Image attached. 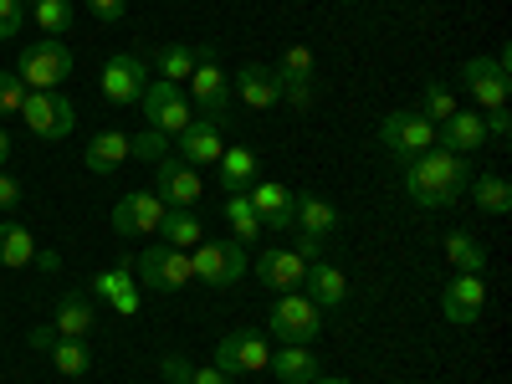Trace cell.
Returning <instances> with one entry per match:
<instances>
[{
  "label": "cell",
  "instance_id": "6da1fadb",
  "mask_svg": "<svg viewBox=\"0 0 512 384\" xmlns=\"http://www.w3.org/2000/svg\"><path fill=\"white\" fill-rule=\"evenodd\" d=\"M466 185H472V159L466 154H451L436 144V149L405 159V195L420 210H451L466 195Z\"/></svg>",
  "mask_w": 512,
  "mask_h": 384
},
{
  "label": "cell",
  "instance_id": "7a4b0ae2",
  "mask_svg": "<svg viewBox=\"0 0 512 384\" xmlns=\"http://www.w3.org/2000/svg\"><path fill=\"white\" fill-rule=\"evenodd\" d=\"M16 77L26 82V93H57L72 77V47L62 36H36L16 62Z\"/></svg>",
  "mask_w": 512,
  "mask_h": 384
},
{
  "label": "cell",
  "instance_id": "3957f363",
  "mask_svg": "<svg viewBox=\"0 0 512 384\" xmlns=\"http://www.w3.org/2000/svg\"><path fill=\"white\" fill-rule=\"evenodd\" d=\"M267 328L277 333V344H313L323 333V308L308 292H277V303L267 313Z\"/></svg>",
  "mask_w": 512,
  "mask_h": 384
},
{
  "label": "cell",
  "instance_id": "277c9868",
  "mask_svg": "<svg viewBox=\"0 0 512 384\" xmlns=\"http://www.w3.org/2000/svg\"><path fill=\"white\" fill-rule=\"evenodd\" d=\"M292 226H297V256L303 262H318L323 256V241L338 231V205L333 200H323V195H297V205H292Z\"/></svg>",
  "mask_w": 512,
  "mask_h": 384
},
{
  "label": "cell",
  "instance_id": "5b68a950",
  "mask_svg": "<svg viewBox=\"0 0 512 384\" xmlns=\"http://www.w3.org/2000/svg\"><path fill=\"white\" fill-rule=\"evenodd\" d=\"M134 272H139L134 282H139L144 292H180L185 282H195L190 251H175V246H164V241H154V246H144V251H139Z\"/></svg>",
  "mask_w": 512,
  "mask_h": 384
},
{
  "label": "cell",
  "instance_id": "8992f818",
  "mask_svg": "<svg viewBox=\"0 0 512 384\" xmlns=\"http://www.w3.org/2000/svg\"><path fill=\"white\" fill-rule=\"evenodd\" d=\"M190 267H195V282L226 292L246 277V246L241 241H200L190 251Z\"/></svg>",
  "mask_w": 512,
  "mask_h": 384
},
{
  "label": "cell",
  "instance_id": "52a82bcc",
  "mask_svg": "<svg viewBox=\"0 0 512 384\" xmlns=\"http://www.w3.org/2000/svg\"><path fill=\"white\" fill-rule=\"evenodd\" d=\"M379 144L390 149L400 164L410 159V154H425V149H436V123L425 118L420 108H400V113H390L379 123Z\"/></svg>",
  "mask_w": 512,
  "mask_h": 384
},
{
  "label": "cell",
  "instance_id": "ba28073f",
  "mask_svg": "<svg viewBox=\"0 0 512 384\" xmlns=\"http://www.w3.org/2000/svg\"><path fill=\"white\" fill-rule=\"evenodd\" d=\"M461 88L472 93V103H477L482 113H497V108H507V98H512V72H507L497 57H466V62H461Z\"/></svg>",
  "mask_w": 512,
  "mask_h": 384
},
{
  "label": "cell",
  "instance_id": "9c48e42d",
  "mask_svg": "<svg viewBox=\"0 0 512 384\" xmlns=\"http://www.w3.org/2000/svg\"><path fill=\"white\" fill-rule=\"evenodd\" d=\"M21 118H26L31 134L47 139V144H62L72 128H77V108H72V98H62V93H26Z\"/></svg>",
  "mask_w": 512,
  "mask_h": 384
},
{
  "label": "cell",
  "instance_id": "30bf717a",
  "mask_svg": "<svg viewBox=\"0 0 512 384\" xmlns=\"http://www.w3.org/2000/svg\"><path fill=\"white\" fill-rule=\"evenodd\" d=\"M139 108H144L149 128H159V134H169V139H180L185 128H190V118H195L185 88H175V82H149L144 98H139Z\"/></svg>",
  "mask_w": 512,
  "mask_h": 384
},
{
  "label": "cell",
  "instance_id": "8fae6325",
  "mask_svg": "<svg viewBox=\"0 0 512 384\" xmlns=\"http://www.w3.org/2000/svg\"><path fill=\"white\" fill-rule=\"evenodd\" d=\"M154 195H159L169 210H195L200 195H205L200 169L185 164V159H175V154H164V159L154 164Z\"/></svg>",
  "mask_w": 512,
  "mask_h": 384
},
{
  "label": "cell",
  "instance_id": "7c38bea8",
  "mask_svg": "<svg viewBox=\"0 0 512 384\" xmlns=\"http://www.w3.org/2000/svg\"><path fill=\"white\" fill-rule=\"evenodd\" d=\"M277 77H282V103H292L297 113L313 108V82H318V52L313 47H287L282 62H277Z\"/></svg>",
  "mask_w": 512,
  "mask_h": 384
},
{
  "label": "cell",
  "instance_id": "4fadbf2b",
  "mask_svg": "<svg viewBox=\"0 0 512 384\" xmlns=\"http://www.w3.org/2000/svg\"><path fill=\"white\" fill-rule=\"evenodd\" d=\"M272 364V344L262 333H246V328H236V333H226L221 344H216V369H226L231 379L236 374H262Z\"/></svg>",
  "mask_w": 512,
  "mask_h": 384
},
{
  "label": "cell",
  "instance_id": "5bb4252c",
  "mask_svg": "<svg viewBox=\"0 0 512 384\" xmlns=\"http://www.w3.org/2000/svg\"><path fill=\"white\" fill-rule=\"evenodd\" d=\"M98 88H103V98H108L113 108H134V103L144 98V88H149V67H144L139 57L118 52V57H108Z\"/></svg>",
  "mask_w": 512,
  "mask_h": 384
},
{
  "label": "cell",
  "instance_id": "9a60e30c",
  "mask_svg": "<svg viewBox=\"0 0 512 384\" xmlns=\"http://www.w3.org/2000/svg\"><path fill=\"white\" fill-rule=\"evenodd\" d=\"M190 93H195V103H190V108H200L216 128H226V123H231V88H226V72L216 67V57H205V62L190 72Z\"/></svg>",
  "mask_w": 512,
  "mask_h": 384
},
{
  "label": "cell",
  "instance_id": "2e32d148",
  "mask_svg": "<svg viewBox=\"0 0 512 384\" xmlns=\"http://www.w3.org/2000/svg\"><path fill=\"white\" fill-rule=\"evenodd\" d=\"M164 210H169V205H164L154 190H128V195L113 205V226H118L123 236H159Z\"/></svg>",
  "mask_w": 512,
  "mask_h": 384
},
{
  "label": "cell",
  "instance_id": "e0dca14e",
  "mask_svg": "<svg viewBox=\"0 0 512 384\" xmlns=\"http://www.w3.org/2000/svg\"><path fill=\"white\" fill-rule=\"evenodd\" d=\"M441 308H446V318L456 328H472L482 318V308H487V282L477 272H456L446 282V292H441Z\"/></svg>",
  "mask_w": 512,
  "mask_h": 384
},
{
  "label": "cell",
  "instance_id": "ac0fdd59",
  "mask_svg": "<svg viewBox=\"0 0 512 384\" xmlns=\"http://www.w3.org/2000/svg\"><path fill=\"white\" fill-rule=\"evenodd\" d=\"M236 98H241L251 113H272V108L282 103V77H277V67L246 62V67L236 72Z\"/></svg>",
  "mask_w": 512,
  "mask_h": 384
},
{
  "label": "cell",
  "instance_id": "d6986e66",
  "mask_svg": "<svg viewBox=\"0 0 512 384\" xmlns=\"http://www.w3.org/2000/svg\"><path fill=\"white\" fill-rule=\"evenodd\" d=\"M256 277H262V287H272V292H297L303 277H308V262L287 246H267L262 256H256Z\"/></svg>",
  "mask_w": 512,
  "mask_h": 384
},
{
  "label": "cell",
  "instance_id": "ffe728a7",
  "mask_svg": "<svg viewBox=\"0 0 512 384\" xmlns=\"http://www.w3.org/2000/svg\"><path fill=\"white\" fill-rule=\"evenodd\" d=\"M251 210L262 216V231H292V205H297V190L277 185V180H262L246 190Z\"/></svg>",
  "mask_w": 512,
  "mask_h": 384
},
{
  "label": "cell",
  "instance_id": "44dd1931",
  "mask_svg": "<svg viewBox=\"0 0 512 384\" xmlns=\"http://www.w3.org/2000/svg\"><path fill=\"white\" fill-rule=\"evenodd\" d=\"M436 144L451 149V154H482V144H487V118L456 108V113L436 128Z\"/></svg>",
  "mask_w": 512,
  "mask_h": 384
},
{
  "label": "cell",
  "instance_id": "7402d4cb",
  "mask_svg": "<svg viewBox=\"0 0 512 384\" xmlns=\"http://www.w3.org/2000/svg\"><path fill=\"white\" fill-rule=\"evenodd\" d=\"M205 57H216V52H210V47H185V41H169V47H159V57H154V72H159V82H175V88H185L190 72H195Z\"/></svg>",
  "mask_w": 512,
  "mask_h": 384
},
{
  "label": "cell",
  "instance_id": "603a6c76",
  "mask_svg": "<svg viewBox=\"0 0 512 384\" xmlns=\"http://www.w3.org/2000/svg\"><path fill=\"white\" fill-rule=\"evenodd\" d=\"M221 128L216 123H210V118H190V128H185V134H180V159L185 164H216L221 159Z\"/></svg>",
  "mask_w": 512,
  "mask_h": 384
},
{
  "label": "cell",
  "instance_id": "cb8c5ba5",
  "mask_svg": "<svg viewBox=\"0 0 512 384\" xmlns=\"http://www.w3.org/2000/svg\"><path fill=\"white\" fill-rule=\"evenodd\" d=\"M303 287H308V297H313L318 308H338V303L349 297V277L338 272V267H328L323 256H318V262H308V277H303Z\"/></svg>",
  "mask_w": 512,
  "mask_h": 384
},
{
  "label": "cell",
  "instance_id": "d4e9b609",
  "mask_svg": "<svg viewBox=\"0 0 512 384\" xmlns=\"http://www.w3.org/2000/svg\"><path fill=\"white\" fill-rule=\"evenodd\" d=\"M267 369H277L282 384H313V379H318V354H313L308 344H282Z\"/></svg>",
  "mask_w": 512,
  "mask_h": 384
},
{
  "label": "cell",
  "instance_id": "484cf974",
  "mask_svg": "<svg viewBox=\"0 0 512 384\" xmlns=\"http://www.w3.org/2000/svg\"><path fill=\"white\" fill-rule=\"evenodd\" d=\"M216 169H221V190H226V195H241V190L256 180V149L231 144V149H221Z\"/></svg>",
  "mask_w": 512,
  "mask_h": 384
},
{
  "label": "cell",
  "instance_id": "4316f807",
  "mask_svg": "<svg viewBox=\"0 0 512 384\" xmlns=\"http://www.w3.org/2000/svg\"><path fill=\"white\" fill-rule=\"evenodd\" d=\"M159 241L175 246V251H195L205 241V226L195 210H164V226H159Z\"/></svg>",
  "mask_w": 512,
  "mask_h": 384
},
{
  "label": "cell",
  "instance_id": "83f0119b",
  "mask_svg": "<svg viewBox=\"0 0 512 384\" xmlns=\"http://www.w3.org/2000/svg\"><path fill=\"white\" fill-rule=\"evenodd\" d=\"M93 323H98L93 303H88V297H72V292L57 303V318H52L57 338H88V333H93Z\"/></svg>",
  "mask_w": 512,
  "mask_h": 384
},
{
  "label": "cell",
  "instance_id": "f1b7e54d",
  "mask_svg": "<svg viewBox=\"0 0 512 384\" xmlns=\"http://www.w3.org/2000/svg\"><path fill=\"white\" fill-rule=\"evenodd\" d=\"M88 169L93 175H113V169L128 159V134H118V128H103V134H93V144H88Z\"/></svg>",
  "mask_w": 512,
  "mask_h": 384
},
{
  "label": "cell",
  "instance_id": "f546056e",
  "mask_svg": "<svg viewBox=\"0 0 512 384\" xmlns=\"http://www.w3.org/2000/svg\"><path fill=\"white\" fill-rule=\"evenodd\" d=\"M221 216H226V226H231V236H236L241 246H251V241H262V236H267V231H262V216H256L251 200H246V190H241V195H226Z\"/></svg>",
  "mask_w": 512,
  "mask_h": 384
},
{
  "label": "cell",
  "instance_id": "4dcf8cb0",
  "mask_svg": "<svg viewBox=\"0 0 512 384\" xmlns=\"http://www.w3.org/2000/svg\"><path fill=\"white\" fill-rule=\"evenodd\" d=\"M36 262V236L16 221H0V267H31Z\"/></svg>",
  "mask_w": 512,
  "mask_h": 384
},
{
  "label": "cell",
  "instance_id": "1f68e13d",
  "mask_svg": "<svg viewBox=\"0 0 512 384\" xmlns=\"http://www.w3.org/2000/svg\"><path fill=\"white\" fill-rule=\"evenodd\" d=\"M446 262L456 267V272H487V246L472 236V231H451L446 236Z\"/></svg>",
  "mask_w": 512,
  "mask_h": 384
},
{
  "label": "cell",
  "instance_id": "d6a6232c",
  "mask_svg": "<svg viewBox=\"0 0 512 384\" xmlns=\"http://www.w3.org/2000/svg\"><path fill=\"white\" fill-rule=\"evenodd\" d=\"M466 190H472L482 216H507V210H512V185L502 175H482V180H472Z\"/></svg>",
  "mask_w": 512,
  "mask_h": 384
},
{
  "label": "cell",
  "instance_id": "836d02e7",
  "mask_svg": "<svg viewBox=\"0 0 512 384\" xmlns=\"http://www.w3.org/2000/svg\"><path fill=\"white\" fill-rule=\"evenodd\" d=\"M52 364H57V374L82 379V374L93 369V354L82 349V338H57V344H52Z\"/></svg>",
  "mask_w": 512,
  "mask_h": 384
},
{
  "label": "cell",
  "instance_id": "e575fe53",
  "mask_svg": "<svg viewBox=\"0 0 512 384\" xmlns=\"http://www.w3.org/2000/svg\"><path fill=\"white\" fill-rule=\"evenodd\" d=\"M31 16H36V26L47 36L67 41V31H72V0H31Z\"/></svg>",
  "mask_w": 512,
  "mask_h": 384
},
{
  "label": "cell",
  "instance_id": "d590c367",
  "mask_svg": "<svg viewBox=\"0 0 512 384\" xmlns=\"http://www.w3.org/2000/svg\"><path fill=\"white\" fill-rule=\"evenodd\" d=\"M420 113H425V118H431V123L441 128V123H446V118L456 113V93L446 88V82H425V98H420Z\"/></svg>",
  "mask_w": 512,
  "mask_h": 384
},
{
  "label": "cell",
  "instance_id": "8d00e7d4",
  "mask_svg": "<svg viewBox=\"0 0 512 384\" xmlns=\"http://www.w3.org/2000/svg\"><path fill=\"white\" fill-rule=\"evenodd\" d=\"M169 154V134H159V128H144V134L128 139V159H144V164H159Z\"/></svg>",
  "mask_w": 512,
  "mask_h": 384
},
{
  "label": "cell",
  "instance_id": "74e56055",
  "mask_svg": "<svg viewBox=\"0 0 512 384\" xmlns=\"http://www.w3.org/2000/svg\"><path fill=\"white\" fill-rule=\"evenodd\" d=\"M21 103H26V82L16 72H0V118H21Z\"/></svg>",
  "mask_w": 512,
  "mask_h": 384
},
{
  "label": "cell",
  "instance_id": "f35d334b",
  "mask_svg": "<svg viewBox=\"0 0 512 384\" xmlns=\"http://www.w3.org/2000/svg\"><path fill=\"white\" fill-rule=\"evenodd\" d=\"M128 287H134L128 267H108V272H98V277H93V292H98V297H108V303H113L118 292H128Z\"/></svg>",
  "mask_w": 512,
  "mask_h": 384
},
{
  "label": "cell",
  "instance_id": "ab89813d",
  "mask_svg": "<svg viewBox=\"0 0 512 384\" xmlns=\"http://www.w3.org/2000/svg\"><path fill=\"white\" fill-rule=\"evenodd\" d=\"M26 26V0H0V41H11Z\"/></svg>",
  "mask_w": 512,
  "mask_h": 384
},
{
  "label": "cell",
  "instance_id": "60d3db41",
  "mask_svg": "<svg viewBox=\"0 0 512 384\" xmlns=\"http://www.w3.org/2000/svg\"><path fill=\"white\" fill-rule=\"evenodd\" d=\"M139 308H144V287H139V282L113 297V313H118V318H139Z\"/></svg>",
  "mask_w": 512,
  "mask_h": 384
},
{
  "label": "cell",
  "instance_id": "b9f144b4",
  "mask_svg": "<svg viewBox=\"0 0 512 384\" xmlns=\"http://www.w3.org/2000/svg\"><path fill=\"white\" fill-rule=\"evenodd\" d=\"M159 369H164V379H169V384H185L195 364H190L185 354H164V359H159Z\"/></svg>",
  "mask_w": 512,
  "mask_h": 384
},
{
  "label": "cell",
  "instance_id": "7bdbcfd3",
  "mask_svg": "<svg viewBox=\"0 0 512 384\" xmlns=\"http://www.w3.org/2000/svg\"><path fill=\"white\" fill-rule=\"evenodd\" d=\"M26 200V190H21V180H11L6 169H0V210H16Z\"/></svg>",
  "mask_w": 512,
  "mask_h": 384
},
{
  "label": "cell",
  "instance_id": "ee69618b",
  "mask_svg": "<svg viewBox=\"0 0 512 384\" xmlns=\"http://www.w3.org/2000/svg\"><path fill=\"white\" fill-rule=\"evenodd\" d=\"M88 6H93V16H98V21H108V26H113V21H123L128 0H88Z\"/></svg>",
  "mask_w": 512,
  "mask_h": 384
},
{
  "label": "cell",
  "instance_id": "f6af8a7d",
  "mask_svg": "<svg viewBox=\"0 0 512 384\" xmlns=\"http://www.w3.org/2000/svg\"><path fill=\"white\" fill-rule=\"evenodd\" d=\"M185 384H231V374L226 369H216V364H205V369H190V379Z\"/></svg>",
  "mask_w": 512,
  "mask_h": 384
},
{
  "label": "cell",
  "instance_id": "bcb514c9",
  "mask_svg": "<svg viewBox=\"0 0 512 384\" xmlns=\"http://www.w3.org/2000/svg\"><path fill=\"white\" fill-rule=\"evenodd\" d=\"M52 344H57V328H52V323H41V328H31V349H41V354H52Z\"/></svg>",
  "mask_w": 512,
  "mask_h": 384
},
{
  "label": "cell",
  "instance_id": "7dc6e473",
  "mask_svg": "<svg viewBox=\"0 0 512 384\" xmlns=\"http://www.w3.org/2000/svg\"><path fill=\"white\" fill-rule=\"evenodd\" d=\"M507 134H512V118H507V108H497L487 118V139H507Z\"/></svg>",
  "mask_w": 512,
  "mask_h": 384
},
{
  "label": "cell",
  "instance_id": "c3c4849f",
  "mask_svg": "<svg viewBox=\"0 0 512 384\" xmlns=\"http://www.w3.org/2000/svg\"><path fill=\"white\" fill-rule=\"evenodd\" d=\"M6 159H11V139H6V128H0V169H6Z\"/></svg>",
  "mask_w": 512,
  "mask_h": 384
},
{
  "label": "cell",
  "instance_id": "681fc988",
  "mask_svg": "<svg viewBox=\"0 0 512 384\" xmlns=\"http://www.w3.org/2000/svg\"><path fill=\"white\" fill-rule=\"evenodd\" d=\"M313 384H349V379H323V374H318V379H313Z\"/></svg>",
  "mask_w": 512,
  "mask_h": 384
},
{
  "label": "cell",
  "instance_id": "f907efd6",
  "mask_svg": "<svg viewBox=\"0 0 512 384\" xmlns=\"http://www.w3.org/2000/svg\"><path fill=\"white\" fill-rule=\"evenodd\" d=\"M349 6H359V0H349Z\"/></svg>",
  "mask_w": 512,
  "mask_h": 384
}]
</instances>
